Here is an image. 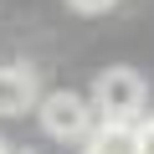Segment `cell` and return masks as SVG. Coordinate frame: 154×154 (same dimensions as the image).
<instances>
[{"label":"cell","instance_id":"4","mask_svg":"<svg viewBox=\"0 0 154 154\" xmlns=\"http://www.w3.org/2000/svg\"><path fill=\"white\" fill-rule=\"evenodd\" d=\"M82 154H144L139 123H103V128H93L88 144H82Z\"/></svg>","mask_w":154,"mask_h":154},{"label":"cell","instance_id":"1","mask_svg":"<svg viewBox=\"0 0 154 154\" xmlns=\"http://www.w3.org/2000/svg\"><path fill=\"white\" fill-rule=\"evenodd\" d=\"M149 103V82L134 67H108L93 82V113H103V123H139Z\"/></svg>","mask_w":154,"mask_h":154},{"label":"cell","instance_id":"3","mask_svg":"<svg viewBox=\"0 0 154 154\" xmlns=\"http://www.w3.org/2000/svg\"><path fill=\"white\" fill-rule=\"evenodd\" d=\"M31 103H41V82H36V72L11 62V67H0V118H16L26 113Z\"/></svg>","mask_w":154,"mask_h":154},{"label":"cell","instance_id":"2","mask_svg":"<svg viewBox=\"0 0 154 154\" xmlns=\"http://www.w3.org/2000/svg\"><path fill=\"white\" fill-rule=\"evenodd\" d=\"M36 113H41V128H46L51 139H62V144H77V139L93 134V98L72 93V88L46 93V98L36 103Z\"/></svg>","mask_w":154,"mask_h":154},{"label":"cell","instance_id":"5","mask_svg":"<svg viewBox=\"0 0 154 154\" xmlns=\"http://www.w3.org/2000/svg\"><path fill=\"white\" fill-rule=\"evenodd\" d=\"M67 5H72V11H88V16H98V11H108V5H113V0H67Z\"/></svg>","mask_w":154,"mask_h":154},{"label":"cell","instance_id":"6","mask_svg":"<svg viewBox=\"0 0 154 154\" xmlns=\"http://www.w3.org/2000/svg\"><path fill=\"white\" fill-rule=\"evenodd\" d=\"M0 154H16V149H11V144H5V139H0Z\"/></svg>","mask_w":154,"mask_h":154}]
</instances>
